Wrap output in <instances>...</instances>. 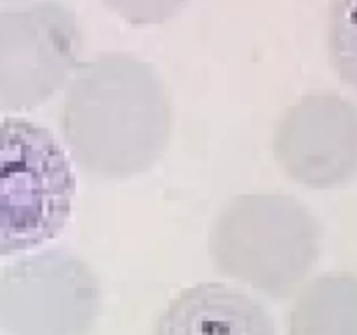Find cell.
Returning a JSON list of instances; mask_svg holds the SVG:
<instances>
[{"mask_svg": "<svg viewBox=\"0 0 357 335\" xmlns=\"http://www.w3.org/2000/svg\"><path fill=\"white\" fill-rule=\"evenodd\" d=\"M59 129L77 166L101 180H128L167 152L173 105L155 66L124 51L79 63L59 105Z\"/></svg>", "mask_w": 357, "mask_h": 335, "instance_id": "1", "label": "cell"}, {"mask_svg": "<svg viewBox=\"0 0 357 335\" xmlns=\"http://www.w3.org/2000/svg\"><path fill=\"white\" fill-rule=\"evenodd\" d=\"M208 250L218 274L271 299H291L319 258L321 225L284 192L241 194L213 222Z\"/></svg>", "mask_w": 357, "mask_h": 335, "instance_id": "2", "label": "cell"}, {"mask_svg": "<svg viewBox=\"0 0 357 335\" xmlns=\"http://www.w3.org/2000/svg\"><path fill=\"white\" fill-rule=\"evenodd\" d=\"M77 178L51 129L0 115V257L54 239L72 215Z\"/></svg>", "mask_w": 357, "mask_h": 335, "instance_id": "3", "label": "cell"}, {"mask_svg": "<svg viewBox=\"0 0 357 335\" xmlns=\"http://www.w3.org/2000/svg\"><path fill=\"white\" fill-rule=\"evenodd\" d=\"M100 313V281L70 251L45 250L0 271L3 335H91Z\"/></svg>", "mask_w": 357, "mask_h": 335, "instance_id": "4", "label": "cell"}, {"mask_svg": "<svg viewBox=\"0 0 357 335\" xmlns=\"http://www.w3.org/2000/svg\"><path fill=\"white\" fill-rule=\"evenodd\" d=\"M82 31L59 0L0 10V110H33L47 103L79 66Z\"/></svg>", "mask_w": 357, "mask_h": 335, "instance_id": "5", "label": "cell"}, {"mask_svg": "<svg viewBox=\"0 0 357 335\" xmlns=\"http://www.w3.org/2000/svg\"><path fill=\"white\" fill-rule=\"evenodd\" d=\"M289 180L337 188L357 174V105L337 93H312L286 108L272 140Z\"/></svg>", "mask_w": 357, "mask_h": 335, "instance_id": "6", "label": "cell"}, {"mask_svg": "<svg viewBox=\"0 0 357 335\" xmlns=\"http://www.w3.org/2000/svg\"><path fill=\"white\" fill-rule=\"evenodd\" d=\"M152 335H275V323L246 292L206 281L181 290L160 311Z\"/></svg>", "mask_w": 357, "mask_h": 335, "instance_id": "7", "label": "cell"}, {"mask_svg": "<svg viewBox=\"0 0 357 335\" xmlns=\"http://www.w3.org/2000/svg\"><path fill=\"white\" fill-rule=\"evenodd\" d=\"M288 335H357V274L326 272L295 293Z\"/></svg>", "mask_w": 357, "mask_h": 335, "instance_id": "8", "label": "cell"}, {"mask_svg": "<svg viewBox=\"0 0 357 335\" xmlns=\"http://www.w3.org/2000/svg\"><path fill=\"white\" fill-rule=\"evenodd\" d=\"M328 52L337 75L357 89V0H330Z\"/></svg>", "mask_w": 357, "mask_h": 335, "instance_id": "9", "label": "cell"}, {"mask_svg": "<svg viewBox=\"0 0 357 335\" xmlns=\"http://www.w3.org/2000/svg\"><path fill=\"white\" fill-rule=\"evenodd\" d=\"M105 6L131 24H162L176 16L188 0H103Z\"/></svg>", "mask_w": 357, "mask_h": 335, "instance_id": "10", "label": "cell"}]
</instances>
